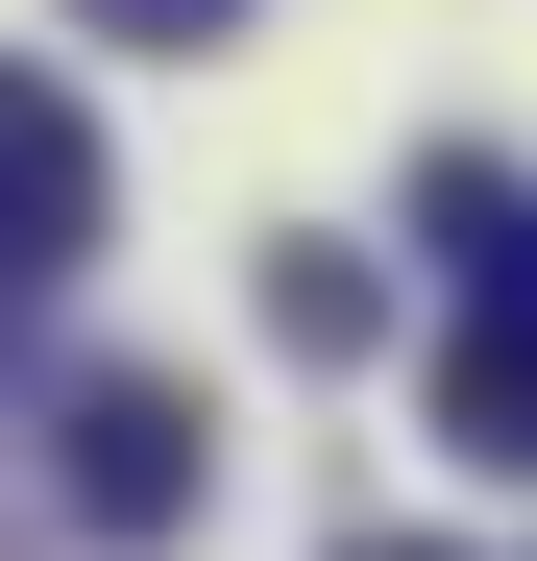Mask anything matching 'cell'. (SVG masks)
I'll use <instances>...</instances> for the list:
<instances>
[{
  "instance_id": "cell-1",
  "label": "cell",
  "mask_w": 537,
  "mask_h": 561,
  "mask_svg": "<svg viewBox=\"0 0 537 561\" xmlns=\"http://www.w3.org/2000/svg\"><path fill=\"white\" fill-rule=\"evenodd\" d=\"M49 439H73V537H171V513H196V463H220L196 391H147V366H99Z\"/></svg>"
},
{
  "instance_id": "cell-2",
  "label": "cell",
  "mask_w": 537,
  "mask_h": 561,
  "mask_svg": "<svg viewBox=\"0 0 537 561\" xmlns=\"http://www.w3.org/2000/svg\"><path fill=\"white\" fill-rule=\"evenodd\" d=\"M73 268H99V123L0 73V294H73Z\"/></svg>"
},
{
  "instance_id": "cell-3",
  "label": "cell",
  "mask_w": 537,
  "mask_h": 561,
  "mask_svg": "<svg viewBox=\"0 0 537 561\" xmlns=\"http://www.w3.org/2000/svg\"><path fill=\"white\" fill-rule=\"evenodd\" d=\"M439 439H465V463H537V268L439 318Z\"/></svg>"
},
{
  "instance_id": "cell-4",
  "label": "cell",
  "mask_w": 537,
  "mask_h": 561,
  "mask_svg": "<svg viewBox=\"0 0 537 561\" xmlns=\"http://www.w3.org/2000/svg\"><path fill=\"white\" fill-rule=\"evenodd\" d=\"M415 244H439V294H513V268H537V171L439 147V171H415Z\"/></svg>"
},
{
  "instance_id": "cell-5",
  "label": "cell",
  "mask_w": 537,
  "mask_h": 561,
  "mask_svg": "<svg viewBox=\"0 0 537 561\" xmlns=\"http://www.w3.org/2000/svg\"><path fill=\"white\" fill-rule=\"evenodd\" d=\"M268 342H294V366H367V342H391L367 244H268Z\"/></svg>"
},
{
  "instance_id": "cell-6",
  "label": "cell",
  "mask_w": 537,
  "mask_h": 561,
  "mask_svg": "<svg viewBox=\"0 0 537 561\" xmlns=\"http://www.w3.org/2000/svg\"><path fill=\"white\" fill-rule=\"evenodd\" d=\"M73 25H99V49H220L244 0H73Z\"/></svg>"
},
{
  "instance_id": "cell-7",
  "label": "cell",
  "mask_w": 537,
  "mask_h": 561,
  "mask_svg": "<svg viewBox=\"0 0 537 561\" xmlns=\"http://www.w3.org/2000/svg\"><path fill=\"white\" fill-rule=\"evenodd\" d=\"M342 561H465V537H342Z\"/></svg>"
}]
</instances>
